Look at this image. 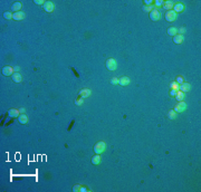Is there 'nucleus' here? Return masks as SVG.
Instances as JSON below:
<instances>
[{
	"label": "nucleus",
	"instance_id": "nucleus-1",
	"mask_svg": "<svg viewBox=\"0 0 201 192\" xmlns=\"http://www.w3.org/2000/svg\"><path fill=\"white\" fill-rule=\"evenodd\" d=\"M106 149V144L104 141H99V142H97L95 144V146H94V152L96 154H102L104 151Z\"/></svg>",
	"mask_w": 201,
	"mask_h": 192
},
{
	"label": "nucleus",
	"instance_id": "nucleus-2",
	"mask_svg": "<svg viewBox=\"0 0 201 192\" xmlns=\"http://www.w3.org/2000/svg\"><path fill=\"white\" fill-rule=\"evenodd\" d=\"M106 68L108 70H115L117 68V63L114 58H108L106 60Z\"/></svg>",
	"mask_w": 201,
	"mask_h": 192
},
{
	"label": "nucleus",
	"instance_id": "nucleus-3",
	"mask_svg": "<svg viewBox=\"0 0 201 192\" xmlns=\"http://www.w3.org/2000/svg\"><path fill=\"white\" fill-rule=\"evenodd\" d=\"M177 19V13L173 11V10H169V11H166L165 13V20L169 22H172L174 20Z\"/></svg>",
	"mask_w": 201,
	"mask_h": 192
},
{
	"label": "nucleus",
	"instance_id": "nucleus-4",
	"mask_svg": "<svg viewBox=\"0 0 201 192\" xmlns=\"http://www.w3.org/2000/svg\"><path fill=\"white\" fill-rule=\"evenodd\" d=\"M186 108H187V104L183 102H179V104L178 105H175V107H174V112L175 113H182V112H184L186 111Z\"/></svg>",
	"mask_w": 201,
	"mask_h": 192
},
{
	"label": "nucleus",
	"instance_id": "nucleus-5",
	"mask_svg": "<svg viewBox=\"0 0 201 192\" xmlns=\"http://www.w3.org/2000/svg\"><path fill=\"white\" fill-rule=\"evenodd\" d=\"M13 69L11 66H5V67H2V69H1V73H2V75L3 76H12L13 75Z\"/></svg>",
	"mask_w": 201,
	"mask_h": 192
},
{
	"label": "nucleus",
	"instance_id": "nucleus-6",
	"mask_svg": "<svg viewBox=\"0 0 201 192\" xmlns=\"http://www.w3.org/2000/svg\"><path fill=\"white\" fill-rule=\"evenodd\" d=\"M150 18L152 21H157L160 18H161V13L159 12V10L157 9H153L152 11L150 12Z\"/></svg>",
	"mask_w": 201,
	"mask_h": 192
},
{
	"label": "nucleus",
	"instance_id": "nucleus-7",
	"mask_svg": "<svg viewBox=\"0 0 201 192\" xmlns=\"http://www.w3.org/2000/svg\"><path fill=\"white\" fill-rule=\"evenodd\" d=\"M44 10L46 12H53L54 11V3L52 1H45L44 3Z\"/></svg>",
	"mask_w": 201,
	"mask_h": 192
},
{
	"label": "nucleus",
	"instance_id": "nucleus-8",
	"mask_svg": "<svg viewBox=\"0 0 201 192\" xmlns=\"http://www.w3.org/2000/svg\"><path fill=\"white\" fill-rule=\"evenodd\" d=\"M90 94H92V90L89 88H83L82 90H79V96L82 98H87L90 96Z\"/></svg>",
	"mask_w": 201,
	"mask_h": 192
},
{
	"label": "nucleus",
	"instance_id": "nucleus-9",
	"mask_svg": "<svg viewBox=\"0 0 201 192\" xmlns=\"http://www.w3.org/2000/svg\"><path fill=\"white\" fill-rule=\"evenodd\" d=\"M130 83H131V79L127 76H123L121 78H119V84L121 86H127Z\"/></svg>",
	"mask_w": 201,
	"mask_h": 192
},
{
	"label": "nucleus",
	"instance_id": "nucleus-10",
	"mask_svg": "<svg viewBox=\"0 0 201 192\" xmlns=\"http://www.w3.org/2000/svg\"><path fill=\"white\" fill-rule=\"evenodd\" d=\"M25 17H26V15H25V12H22V11H18V12H15L13 13V20H22V19H25Z\"/></svg>",
	"mask_w": 201,
	"mask_h": 192
},
{
	"label": "nucleus",
	"instance_id": "nucleus-11",
	"mask_svg": "<svg viewBox=\"0 0 201 192\" xmlns=\"http://www.w3.org/2000/svg\"><path fill=\"white\" fill-rule=\"evenodd\" d=\"M190 88H191V85H190L189 83H183V84H181V85L179 86V89H180L182 93L189 92Z\"/></svg>",
	"mask_w": 201,
	"mask_h": 192
},
{
	"label": "nucleus",
	"instance_id": "nucleus-12",
	"mask_svg": "<svg viewBox=\"0 0 201 192\" xmlns=\"http://www.w3.org/2000/svg\"><path fill=\"white\" fill-rule=\"evenodd\" d=\"M173 11L174 12H182L183 11V10H184V5H183V3H175V5H174V7H173Z\"/></svg>",
	"mask_w": 201,
	"mask_h": 192
},
{
	"label": "nucleus",
	"instance_id": "nucleus-13",
	"mask_svg": "<svg viewBox=\"0 0 201 192\" xmlns=\"http://www.w3.org/2000/svg\"><path fill=\"white\" fill-rule=\"evenodd\" d=\"M184 40V37L183 35H175L173 37V43L177 44V45H180V44H182Z\"/></svg>",
	"mask_w": 201,
	"mask_h": 192
},
{
	"label": "nucleus",
	"instance_id": "nucleus-14",
	"mask_svg": "<svg viewBox=\"0 0 201 192\" xmlns=\"http://www.w3.org/2000/svg\"><path fill=\"white\" fill-rule=\"evenodd\" d=\"M21 7H22L21 2H19V1L15 2V3H12V6H11V10H12V11H15V12H18V11H20Z\"/></svg>",
	"mask_w": 201,
	"mask_h": 192
},
{
	"label": "nucleus",
	"instance_id": "nucleus-15",
	"mask_svg": "<svg viewBox=\"0 0 201 192\" xmlns=\"http://www.w3.org/2000/svg\"><path fill=\"white\" fill-rule=\"evenodd\" d=\"M19 114H20L19 110H16V108H11V110L8 111V115L10 117H18Z\"/></svg>",
	"mask_w": 201,
	"mask_h": 192
},
{
	"label": "nucleus",
	"instance_id": "nucleus-16",
	"mask_svg": "<svg viewBox=\"0 0 201 192\" xmlns=\"http://www.w3.org/2000/svg\"><path fill=\"white\" fill-rule=\"evenodd\" d=\"M12 80L15 83H21L22 82V76L19 73H13L12 75Z\"/></svg>",
	"mask_w": 201,
	"mask_h": 192
},
{
	"label": "nucleus",
	"instance_id": "nucleus-17",
	"mask_svg": "<svg viewBox=\"0 0 201 192\" xmlns=\"http://www.w3.org/2000/svg\"><path fill=\"white\" fill-rule=\"evenodd\" d=\"M18 121L20 124H27L28 123V117H27L26 114H20L18 116Z\"/></svg>",
	"mask_w": 201,
	"mask_h": 192
},
{
	"label": "nucleus",
	"instance_id": "nucleus-18",
	"mask_svg": "<svg viewBox=\"0 0 201 192\" xmlns=\"http://www.w3.org/2000/svg\"><path fill=\"white\" fill-rule=\"evenodd\" d=\"M100 161H102L100 154H96L95 156H93V157H92V164H95V165H97V164H99V163H100Z\"/></svg>",
	"mask_w": 201,
	"mask_h": 192
},
{
	"label": "nucleus",
	"instance_id": "nucleus-19",
	"mask_svg": "<svg viewBox=\"0 0 201 192\" xmlns=\"http://www.w3.org/2000/svg\"><path fill=\"white\" fill-rule=\"evenodd\" d=\"M163 6H164V8H165L167 11L169 10H172L173 9V7H174V3H173V1H165V2H163Z\"/></svg>",
	"mask_w": 201,
	"mask_h": 192
},
{
	"label": "nucleus",
	"instance_id": "nucleus-20",
	"mask_svg": "<svg viewBox=\"0 0 201 192\" xmlns=\"http://www.w3.org/2000/svg\"><path fill=\"white\" fill-rule=\"evenodd\" d=\"M178 34V29L175 28V27H170L169 29H167V35L169 36H175Z\"/></svg>",
	"mask_w": 201,
	"mask_h": 192
},
{
	"label": "nucleus",
	"instance_id": "nucleus-21",
	"mask_svg": "<svg viewBox=\"0 0 201 192\" xmlns=\"http://www.w3.org/2000/svg\"><path fill=\"white\" fill-rule=\"evenodd\" d=\"M184 93H182L181 90H178V93H177V95H175V98L179 101V102H182V101L184 99Z\"/></svg>",
	"mask_w": 201,
	"mask_h": 192
},
{
	"label": "nucleus",
	"instance_id": "nucleus-22",
	"mask_svg": "<svg viewBox=\"0 0 201 192\" xmlns=\"http://www.w3.org/2000/svg\"><path fill=\"white\" fill-rule=\"evenodd\" d=\"M3 18L5 19H8V20H10V19H12L13 18V13H11L10 11H6V12H3Z\"/></svg>",
	"mask_w": 201,
	"mask_h": 192
},
{
	"label": "nucleus",
	"instance_id": "nucleus-23",
	"mask_svg": "<svg viewBox=\"0 0 201 192\" xmlns=\"http://www.w3.org/2000/svg\"><path fill=\"white\" fill-rule=\"evenodd\" d=\"M167 117H169L170 120H174L177 117V113L174 112L173 110H171V111H169V113H167Z\"/></svg>",
	"mask_w": 201,
	"mask_h": 192
},
{
	"label": "nucleus",
	"instance_id": "nucleus-24",
	"mask_svg": "<svg viewBox=\"0 0 201 192\" xmlns=\"http://www.w3.org/2000/svg\"><path fill=\"white\" fill-rule=\"evenodd\" d=\"M153 7H154V6H144L142 9H143L144 12H151V11H152V10L154 9Z\"/></svg>",
	"mask_w": 201,
	"mask_h": 192
},
{
	"label": "nucleus",
	"instance_id": "nucleus-25",
	"mask_svg": "<svg viewBox=\"0 0 201 192\" xmlns=\"http://www.w3.org/2000/svg\"><path fill=\"white\" fill-rule=\"evenodd\" d=\"M179 84H178L177 82H172L170 84V87H171V89H175V90H179Z\"/></svg>",
	"mask_w": 201,
	"mask_h": 192
},
{
	"label": "nucleus",
	"instance_id": "nucleus-26",
	"mask_svg": "<svg viewBox=\"0 0 201 192\" xmlns=\"http://www.w3.org/2000/svg\"><path fill=\"white\" fill-rule=\"evenodd\" d=\"M75 104H76V105H83V104H84V98H82V97H78V98H76V101H75Z\"/></svg>",
	"mask_w": 201,
	"mask_h": 192
},
{
	"label": "nucleus",
	"instance_id": "nucleus-27",
	"mask_svg": "<svg viewBox=\"0 0 201 192\" xmlns=\"http://www.w3.org/2000/svg\"><path fill=\"white\" fill-rule=\"evenodd\" d=\"M111 84H112V85H117V84H119V77H113V78L111 79Z\"/></svg>",
	"mask_w": 201,
	"mask_h": 192
},
{
	"label": "nucleus",
	"instance_id": "nucleus-28",
	"mask_svg": "<svg viewBox=\"0 0 201 192\" xmlns=\"http://www.w3.org/2000/svg\"><path fill=\"white\" fill-rule=\"evenodd\" d=\"M175 82H177L178 84H179V85H181V84H183V83H184V82H183V77H182V76H178Z\"/></svg>",
	"mask_w": 201,
	"mask_h": 192
},
{
	"label": "nucleus",
	"instance_id": "nucleus-29",
	"mask_svg": "<svg viewBox=\"0 0 201 192\" xmlns=\"http://www.w3.org/2000/svg\"><path fill=\"white\" fill-rule=\"evenodd\" d=\"M80 188H82V186H80V184H76V186H74L73 191L74 192H78V191H80Z\"/></svg>",
	"mask_w": 201,
	"mask_h": 192
},
{
	"label": "nucleus",
	"instance_id": "nucleus-30",
	"mask_svg": "<svg viewBox=\"0 0 201 192\" xmlns=\"http://www.w3.org/2000/svg\"><path fill=\"white\" fill-rule=\"evenodd\" d=\"M154 7H160V6H162L163 5V1H161V0H156L155 2H154Z\"/></svg>",
	"mask_w": 201,
	"mask_h": 192
},
{
	"label": "nucleus",
	"instance_id": "nucleus-31",
	"mask_svg": "<svg viewBox=\"0 0 201 192\" xmlns=\"http://www.w3.org/2000/svg\"><path fill=\"white\" fill-rule=\"evenodd\" d=\"M34 2H35L36 5H43V6H44V3H45V1H44V0H35Z\"/></svg>",
	"mask_w": 201,
	"mask_h": 192
},
{
	"label": "nucleus",
	"instance_id": "nucleus-32",
	"mask_svg": "<svg viewBox=\"0 0 201 192\" xmlns=\"http://www.w3.org/2000/svg\"><path fill=\"white\" fill-rule=\"evenodd\" d=\"M178 31H179V35H182V34L186 32V28H184V27H182V28H180Z\"/></svg>",
	"mask_w": 201,
	"mask_h": 192
},
{
	"label": "nucleus",
	"instance_id": "nucleus-33",
	"mask_svg": "<svg viewBox=\"0 0 201 192\" xmlns=\"http://www.w3.org/2000/svg\"><path fill=\"white\" fill-rule=\"evenodd\" d=\"M177 93H178V90H175V89H171L170 95H171V96H175V95H177Z\"/></svg>",
	"mask_w": 201,
	"mask_h": 192
},
{
	"label": "nucleus",
	"instance_id": "nucleus-34",
	"mask_svg": "<svg viewBox=\"0 0 201 192\" xmlns=\"http://www.w3.org/2000/svg\"><path fill=\"white\" fill-rule=\"evenodd\" d=\"M153 1L152 0H145V6H152Z\"/></svg>",
	"mask_w": 201,
	"mask_h": 192
},
{
	"label": "nucleus",
	"instance_id": "nucleus-35",
	"mask_svg": "<svg viewBox=\"0 0 201 192\" xmlns=\"http://www.w3.org/2000/svg\"><path fill=\"white\" fill-rule=\"evenodd\" d=\"M19 112L21 113V114H25V112H26V108L25 107H20V110H19Z\"/></svg>",
	"mask_w": 201,
	"mask_h": 192
},
{
	"label": "nucleus",
	"instance_id": "nucleus-36",
	"mask_svg": "<svg viewBox=\"0 0 201 192\" xmlns=\"http://www.w3.org/2000/svg\"><path fill=\"white\" fill-rule=\"evenodd\" d=\"M80 191H82V192H86L87 189H86V188H84V187H82V188H80Z\"/></svg>",
	"mask_w": 201,
	"mask_h": 192
},
{
	"label": "nucleus",
	"instance_id": "nucleus-37",
	"mask_svg": "<svg viewBox=\"0 0 201 192\" xmlns=\"http://www.w3.org/2000/svg\"><path fill=\"white\" fill-rule=\"evenodd\" d=\"M13 69H15V70H16V72H17V73H18V72H19V69H20V68H19V67H15V68H13Z\"/></svg>",
	"mask_w": 201,
	"mask_h": 192
}]
</instances>
